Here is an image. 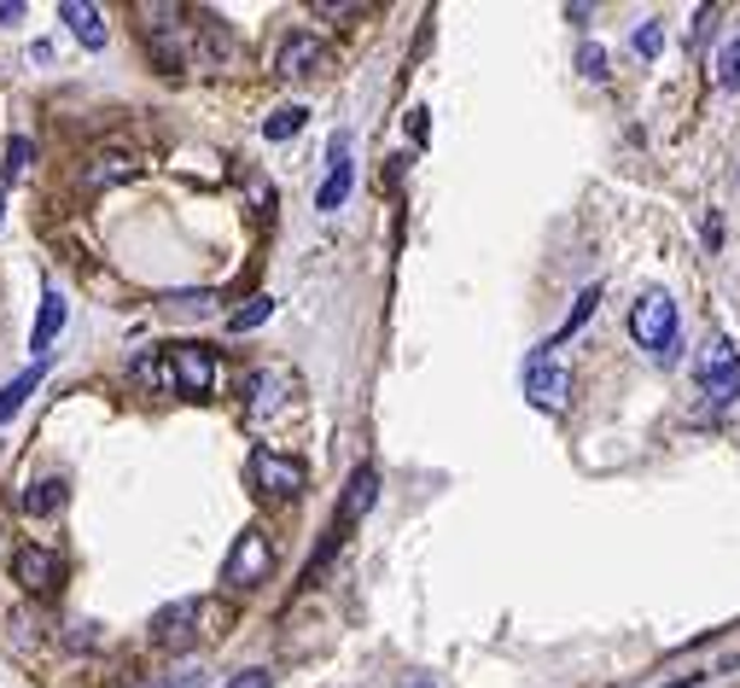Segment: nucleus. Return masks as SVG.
<instances>
[{"label":"nucleus","mask_w":740,"mask_h":688,"mask_svg":"<svg viewBox=\"0 0 740 688\" xmlns=\"http://www.w3.org/2000/svg\"><path fill=\"white\" fill-rule=\"evenodd\" d=\"M630 333L659 362H676V298L671 292H642L635 310H630Z\"/></svg>","instance_id":"f257e3e1"},{"label":"nucleus","mask_w":740,"mask_h":688,"mask_svg":"<svg viewBox=\"0 0 740 688\" xmlns=\"http://www.w3.org/2000/svg\"><path fill=\"white\" fill-rule=\"evenodd\" d=\"M269 572H275V549H269V537L251 525V531H239V542L228 549V560H222V590H234V595H239V590H257Z\"/></svg>","instance_id":"f03ea898"},{"label":"nucleus","mask_w":740,"mask_h":688,"mask_svg":"<svg viewBox=\"0 0 740 688\" xmlns=\"http://www.w3.org/2000/svg\"><path fill=\"white\" fill-rule=\"evenodd\" d=\"M211 386H216V351H204V344H175L170 351V391L211 397Z\"/></svg>","instance_id":"7ed1b4c3"},{"label":"nucleus","mask_w":740,"mask_h":688,"mask_svg":"<svg viewBox=\"0 0 740 688\" xmlns=\"http://www.w3.org/2000/svg\"><path fill=\"white\" fill-rule=\"evenodd\" d=\"M251 484L262 496H298L310 473H303V461L280 455V450H251Z\"/></svg>","instance_id":"20e7f679"},{"label":"nucleus","mask_w":740,"mask_h":688,"mask_svg":"<svg viewBox=\"0 0 740 688\" xmlns=\"http://www.w3.org/2000/svg\"><path fill=\"white\" fill-rule=\"evenodd\" d=\"M566 391H571V374L537 344L530 362H525V397L537 402V409H566Z\"/></svg>","instance_id":"39448f33"},{"label":"nucleus","mask_w":740,"mask_h":688,"mask_svg":"<svg viewBox=\"0 0 740 688\" xmlns=\"http://www.w3.org/2000/svg\"><path fill=\"white\" fill-rule=\"evenodd\" d=\"M700 379H706V397L717 402V409H729V402L740 397V356L729 351L723 338L711 344V356H706V374H700Z\"/></svg>","instance_id":"423d86ee"},{"label":"nucleus","mask_w":740,"mask_h":688,"mask_svg":"<svg viewBox=\"0 0 740 688\" xmlns=\"http://www.w3.org/2000/svg\"><path fill=\"white\" fill-rule=\"evenodd\" d=\"M199 619H204V606H199V601H170V606H158L152 636H158L163 647H187L193 631H199Z\"/></svg>","instance_id":"0eeeda50"},{"label":"nucleus","mask_w":740,"mask_h":688,"mask_svg":"<svg viewBox=\"0 0 740 688\" xmlns=\"http://www.w3.org/2000/svg\"><path fill=\"white\" fill-rule=\"evenodd\" d=\"M333 170H326V181H321V193H315V205L321 211H339L344 198H351V181H356V170H351V135H333Z\"/></svg>","instance_id":"6e6552de"},{"label":"nucleus","mask_w":740,"mask_h":688,"mask_svg":"<svg viewBox=\"0 0 740 688\" xmlns=\"http://www.w3.org/2000/svg\"><path fill=\"white\" fill-rule=\"evenodd\" d=\"M12 572H18V583H24L30 595H47L53 583H58V555L41 549V542H30V549L12 555Z\"/></svg>","instance_id":"1a4fd4ad"},{"label":"nucleus","mask_w":740,"mask_h":688,"mask_svg":"<svg viewBox=\"0 0 740 688\" xmlns=\"http://www.w3.org/2000/svg\"><path fill=\"white\" fill-rule=\"evenodd\" d=\"M321 35H310V30H292L280 42V58H275V71L286 76V83H292V76H315V65H321Z\"/></svg>","instance_id":"9d476101"},{"label":"nucleus","mask_w":740,"mask_h":688,"mask_svg":"<svg viewBox=\"0 0 740 688\" xmlns=\"http://www.w3.org/2000/svg\"><path fill=\"white\" fill-rule=\"evenodd\" d=\"M58 18H65V24H71V35H76V42L88 47V53H99V47L111 42L106 12H99V7H88V0H58Z\"/></svg>","instance_id":"9b49d317"},{"label":"nucleus","mask_w":740,"mask_h":688,"mask_svg":"<svg viewBox=\"0 0 740 688\" xmlns=\"http://www.w3.org/2000/svg\"><path fill=\"white\" fill-rule=\"evenodd\" d=\"M65 321H71V303L58 298V292H41V315H35V333H30L35 356H47V351H53V338L65 333Z\"/></svg>","instance_id":"f8f14e48"},{"label":"nucleus","mask_w":740,"mask_h":688,"mask_svg":"<svg viewBox=\"0 0 740 688\" xmlns=\"http://www.w3.org/2000/svg\"><path fill=\"white\" fill-rule=\"evenodd\" d=\"M374 496H379V473L374 467H356L351 484H344V514H339V525H356L367 508H374Z\"/></svg>","instance_id":"ddd939ff"},{"label":"nucleus","mask_w":740,"mask_h":688,"mask_svg":"<svg viewBox=\"0 0 740 688\" xmlns=\"http://www.w3.org/2000/svg\"><path fill=\"white\" fill-rule=\"evenodd\" d=\"M251 391H257V397H251V415L262 420V415H275V409H280V397H286V391H292V374H286V368H262Z\"/></svg>","instance_id":"4468645a"},{"label":"nucleus","mask_w":740,"mask_h":688,"mask_svg":"<svg viewBox=\"0 0 740 688\" xmlns=\"http://www.w3.org/2000/svg\"><path fill=\"white\" fill-rule=\"evenodd\" d=\"M41 379H47V362H30V368L18 374V379H12L7 391H0V427H7V420H12L18 409H24V397H30V391L41 386Z\"/></svg>","instance_id":"2eb2a0df"},{"label":"nucleus","mask_w":740,"mask_h":688,"mask_svg":"<svg viewBox=\"0 0 740 688\" xmlns=\"http://www.w3.org/2000/svg\"><path fill=\"white\" fill-rule=\"evenodd\" d=\"M135 170H140V164H135L129 152H99L94 170H88V187H117V181H129Z\"/></svg>","instance_id":"dca6fc26"},{"label":"nucleus","mask_w":740,"mask_h":688,"mask_svg":"<svg viewBox=\"0 0 740 688\" xmlns=\"http://www.w3.org/2000/svg\"><path fill=\"white\" fill-rule=\"evenodd\" d=\"M65 508V479H35L30 491H24V514H58Z\"/></svg>","instance_id":"f3484780"},{"label":"nucleus","mask_w":740,"mask_h":688,"mask_svg":"<svg viewBox=\"0 0 740 688\" xmlns=\"http://www.w3.org/2000/svg\"><path fill=\"white\" fill-rule=\"evenodd\" d=\"M594 303H601V287H583V292H578V303H571V315H566V327H560V333H554V338L543 344V351H554V344H560V338H571V333H578V327H583V321L594 315Z\"/></svg>","instance_id":"a211bd4d"},{"label":"nucleus","mask_w":740,"mask_h":688,"mask_svg":"<svg viewBox=\"0 0 740 688\" xmlns=\"http://www.w3.org/2000/svg\"><path fill=\"white\" fill-rule=\"evenodd\" d=\"M303 123H310V111H303V106H280V111H269V123H262V135H269V140H292Z\"/></svg>","instance_id":"6ab92c4d"},{"label":"nucleus","mask_w":740,"mask_h":688,"mask_svg":"<svg viewBox=\"0 0 740 688\" xmlns=\"http://www.w3.org/2000/svg\"><path fill=\"white\" fill-rule=\"evenodd\" d=\"M30 158H35L30 135H12V140H7V164H0V181H7V187H12V181L30 170Z\"/></svg>","instance_id":"aec40b11"},{"label":"nucleus","mask_w":740,"mask_h":688,"mask_svg":"<svg viewBox=\"0 0 740 688\" xmlns=\"http://www.w3.org/2000/svg\"><path fill=\"white\" fill-rule=\"evenodd\" d=\"M659 47H665V24H659V18H647V24L635 30V53H642V58H659Z\"/></svg>","instance_id":"412c9836"},{"label":"nucleus","mask_w":740,"mask_h":688,"mask_svg":"<svg viewBox=\"0 0 740 688\" xmlns=\"http://www.w3.org/2000/svg\"><path fill=\"white\" fill-rule=\"evenodd\" d=\"M269 315H275V298H251V303H245V310L234 315V327H239V333H245V327H262Z\"/></svg>","instance_id":"4be33fe9"},{"label":"nucleus","mask_w":740,"mask_h":688,"mask_svg":"<svg viewBox=\"0 0 740 688\" xmlns=\"http://www.w3.org/2000/svg\"><path fill=\"white\" fill-rule=\"evenodd\" d=\"M717 83H723V88H740V35L723 47V58H717Z\"/></svg>","instance_id":"5701e85b"},{"label":"nucleus","mask_w":740,"mask_h":688,"mask_svg":"<svg viewBox=\"0 0 740 688\" xmlns=\"http://www.w3.org/2000/svg\"><path fill=\"white\" fill-rule=\"evenodd\" d=\"M578 65H583V76H594V83H601V76H607V53H601V47L589 42V47L578 53Z\"/></svg>","instance_id":"b1692460"},{"label":"nucleus","mask_w":740,"mask_h":688,"mask_svg":"<svg viewBox=\"0 0 740 688\" xmlns=\"http://www.w3.org/2000/svg\"><path fill=\"white\" fill-rule=\"evenodd\" d=\"M228 688H275V677H269V671H239Z\"/></svg>","instance_id":"393cba45"},{"label":"nucleus","mask_w":740,"mask_h":688,"mask_svg":"<svg viewBox=\"0 0 740 688\" xmlns=\"http://www.w3.org/2000/svg\"><path fill=\"white\" fill-rule=\"evenodd\" d=\"M0 18H7V24H12V18H24V0H0Z\"/></svg>","instance_id":"a878e982"},{"label":"nucleus","mask_w":740,"mask_h":688,"mask_svg":"<svg viewBox=\"0 0 740 688\" xmlns=\"http://www.w3.org/2000/svg\"><path fill=\"white\" fill-rule=\"evenodd\" d=\"M408 688H431V682H426V677H420V682H408Z\"/></svg>","instance_id":"bb28decb"}]
</instances>
